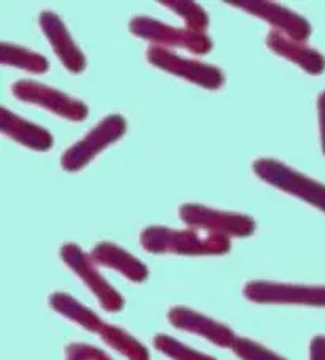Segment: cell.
Masks as SVG:
<instances>
[{"label": "cell", "instance_id": "1", "mask_svg": "<svg viewBox=\"0 0 325 360\" xmlns=\"http://www.w3.org/2000/svg\"><path fill=\"white\" fill-rule=\"evenodd\" d=\"M141 246L153 254H178V256H224L230 251V238L215 233H202L196 229H177L151 226L140 235Z\"/></svg>", "mask_w": 325, "mask_h": 360}, {"label": "cell", "instance_id": "2", "mask_svg": "<svg viewBox=\"0 0 325 360\" xmlns=\"http://www.w3.org/2000/svg\"><path fill=\"white\" fill-rule=\"evenodd\" d=\"M253 170L262 181L305 200L325 213V184L274 159H257L253 164Z\"/></svg>", "mask_w": 325, "mask_h": 360}, {"label": "cell", "instance_id": "3", "mask_svg": "<svg viewBox=\"0 0 325 360\" xmlns=\"http://www.w3.org/2000/svg\"><path fill=\"white\" fill-rule=\"evenodd\" d=\"M129 29L139 39L153 43V46L170 49V51L172 48H179L192 54L203 56L212 49V41L206 34L193 32L186 27L168 26L154 18L135 16L130 21Z\"/></svg>", "mask_w": 325, "mask_h": 360}, {"label": "cell", "instance_id": "4", "mask_svg": "<svg viewBox=\"0 0 325 360\" xmlns=\"http://www.w3.org/2000/svg\"><path fill=\"white\" fill-rule=\"evenodd\" d=\"M179 218L196 231L222 235L227 238H246L255 232V221L251 216L221 211L197 203H186L179 208Z\"/></svg>", "mask_w": 325, "mask_h": 360}, {"label": "cell", "instance_id": "5", "mask_svg": "<svg viewBox=\"0 0 325 360\" xmlns=\"http://www.w3.org/2000/svg\"><path fill=\"white\" fill-rule=\"evenodd\" d=\"M127 130V121L121 115H110L100 121L84 139L72 145L62 154L60 165L67 172H78L100 153L121 140Z\"/></svg>", "mask_w": 325, "mask_h": 360}, {"label": "cell", "instance_id": "6", "mask_svg": "<svg viewBox=\"0 0 325 360\" xmlns=\"http://www.w3.org/2000/svg\"><path fill=\"white\" fill-rule=\"evenodd\" d=\"M60 259L86 284V288L91 289L105 311H121L124 308L122 295L97 270V264L94 262L91 254L84 252L78 245L67 243L60 248Z\"/></svg>", "mask_w": 325, "mask_h": 360}, {"label": "cell", "instance_id": "7", "mask_svg": "<svg viewBox=\"0 0 325 360\" xmlns=\"http://www.w3.org/2000/svg\"><path fill=\"white\" fill-rule=\"evenodd\" d=\"M146 59L149 64L160 68V70L172 73L174 77H179L186 82L202 86V88L210 91L222 88L224 82H226V77H224L221 68L196 59L183 58V56L170 51V49L151 45L146 51Z\"/></svg>", "mask_w": 325, "mask_h": 360}, {"label": "cell", "instance_id": "8", "mask_svg": "<svg viewBox=\"0 0 325 360\" xmlns=\"http://www.w3.org/2000/svg\"><path fill=\"white\" fill-rule=\"evenodd\" d=\"M11 92L18 101L37 105L68 121H84L89 115V108L84 102L32 79H20L11 86Z\"/></svg>", "mask_w": 325, "mask_h": 360}, {"label": "cell", "instance_id": "9", "mask_svg": "<svg viewBox=\"0 0 325 360\" xmlns=\"http://www.w3.org/2000/svg\"><path fill=\"white\" fill-rule=\"evenodd\" d=\"M245 297L254 303L325 308V285L251 281L245 285Z\"/></svg>", "mask_w": 325, "mask_h": 360}, {"label": "cell", "instance_id": "10", "mask_svg": "<svg viewBox=\"0 0 325 360\" xmlns=\"http://www.w3.org/2000/svg\"><path fill=\"white\" fill-rule=\"evenodd\" d=\"M232 7L248 11L259 20L270 24L273 30L281 32L291 40L298 43H306L311 37V24L306 18L295 13L283 5L274 2H264V0H235L227 2Z\"/></svg>", "mask_w": 325, "mask_h": 360}, {"label": "cell", "instance_id": "11", "mask_svg": "<svg viewBox=\"0 0 325 360\" xmlns=\"http://www.w3.org/2000/svg\"><path fill=\"white\" fill-rule=\"evenodd\" d=\"M168 321L179 330L198 335L219 347H232L238 338L230 327L186 307H173L168 311Z\"/></svg>", "mask_w": 325, "mask_h": 360}, {"label": "cell", "instance_id": "12", "mask_svg": "<svg viewBox=\"0 0 325 360\" xmlns=\"http://www.w3.org/2000/svg\"><path fill=\"white\" fill-rule=\"evenodd\" d=\"M39 21L46 40L67 70L72 73L83 72L86 68V58L77 41L72 39L64 21L53 11H42Z\"/></svg>", "mask_w": 325, "mask_h": 360}, {"label": "cell", "instance_id": "13", "mask_svg": "<svg viewBox=\"0 0 325 360\" xmlns=\"http://www.w3.org/2000/svg\"><path fill=\"white\" fill-rule=\"evenodd\" d=\"M0 130L4 135L34 151H48L53 148V135L37 124L11 113L8 108H0Z\"/></svg>", "mask_w": 325, "mask_h": 360}, {"label": "cell", "instance_id": "14", "mask_svg": "<svg viewBox=\"0 0 325 360\" xmlns=\"http://www.w3.org/2000/svg\"><path fill=\"white\" fill-rule=\"evenodd\" d=\"M267 46L281 58L295 62L310 75H321L325 70V58L322 53H319L314 48L306 46V43L293 41L276 30H272L268 34Z\"/></svg>", "mask_w": 325, "mask_h": 360}, {"label": "cell", "instance_id": "15", "mask_svg": "<svg viewBox=\"0 0 325 360\" xmlns=\"http://www.w3.org/2000/svg\"><path fill=\"white\" fill-rule=\"evenodd\" d=\"M91 257L97 265L120 271L124 278L134 283H143L148 279V266L132 254L122 250L121 246L110 241H102L94 246Z\"/></svg>", "mask_w": 325, "mask_h": 360}, {"label": "cell", "instance_id": "16", "mask_svg": "<svg viewBox=\"0 0 325 360\" xmlns=\"http://www.w3.org/2000/svg\"><path fill=\"white\" fill-rule=\"evenodd\" d=\"M49 307H51L56 313H59L64 318L73 321L75 324L86 328L87 332L98 333L100 328L103 327L105 322L98 318V316L79 303L77 299L65 292H54L49 297Z\"/></svg>", "mask_w": 325, "mask_h": 360}, {"label": "cell", "instance_id": "17", "mask_svg": "<svg viewBox=\"0 0 325 360\" xmlns=\"http://www.w3.org/2000/svg\"><path fill=\"white\" fill-rule=\"evenodd\" d=\"M0 62H2V65L16 67L21 70L37 73V75H43L49 68L45 56L30 51V49L20 45H13V43L0 45Z\"/></svg>", "mask_w": 325, "mask_h": 360}, {"label": "cell", "instance_id": "18", "mask_svg": "<svg viewBox=\"0 0 325 360\" xmlns=\"http://www.w3.org/2000/svg\"><path fill=\"white\" fill-rule=\"evenodd\" d=\"M98 337L110 347H113L115 351L122 354L129 360H151L146 347L121 327L103 324V327L98 332Z\"/></svg>", "mask_w": 325, "mask_h": 360}, {"label": "cell", "instance_id": "19", "mask_svg": "<svg viewBox=\"0 0 325 360\" xmlns=\"http://www.w3.org/2000/svg\"><path fill=\"white\" fill-rule=\"evenodd\" d=\"M160 5H164L165 8L178 15L184 21L186 29L193 30V32L205 34L210 26L208 13L196 2H189V0H165V2H160Z\"/></svg>", "mask_w": 325, "mask_h": 360}, {"label": "cell", "instance_id": "20", "mask_svg": "<svg viewBox=\"0 0 325 360\" xmlns=\"http://www.w3.org/2000/svg\"><path fill=\"white\" fill-rule=\"evenodd\" d=\"M154 347L172 360H216L215 357L208 356V354L192 349V347L186 346L181 341L164 333H160L154 338Z\"/></svg>", "mask_w": 325, "mask_h": 360}, {"label": "cell", "instance_id": "21", "mask_svg": "<svg viewBox=\"0 0 325 360\" xmlns=\"http://www.w3.org/2000/svg\"><path fill=\"white\" fill-rule=\"evenodd\" d=\"M235 356L241 360H286L279 354L262 346L249 338H236L232 346Z\"/></svg>", "mask_w": 325, "mask_h": 360}, {"label": "cell", "instance_id": "22", "mask_svg": "<svg viewBox=\"0 0 325 360\" xmlns=\"http://www.w3.org/2000/svg\"><path fill=\"white\" fill-rule=\"evenodd\" d=\"M65 360H111L110 356L96 346L72 343L65 347Z\"/></svg>", "mask_w": 325, "mask_h": 360}, {"label": "cell", "instance_id": "23", "mask_svg": "<svg viewBox=\"0 0 325 360\" xmlns=\"http://www.w3.org/2000/svg\"><path fill=\"white\" fill-rule=\"evenodd\" d=\"M310 360H325V337L316 335L310 345Z\"/></svg>", "mask_w": 325, "mask_h": 360}, {"label": "cell", "instance_id": "24", "mask_svg": "<svg viewBox=\"0 0 325 360\" xmlns=\"http://www.w3.org/2000/svg\"><path fill=\"white\" fill-rule=\"evenodd\" d=\"M317 115H319V129H321L322 153L325 156V91H322L321 96L317 98Z\"/></svg>", "mask_w": 325, "mask_h": 360}]
</instances>
